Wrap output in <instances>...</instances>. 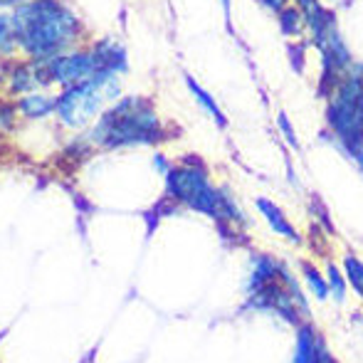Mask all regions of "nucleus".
<instances>
[{"label":"nucleus","mask_w":363,"mask_h":363,"mask_svg":"<svg viewBox=\"0 0 363 363\" xmlns=\"http://www.w3.org/2000/svg\"><path fill=\"white\" fill-rule=\"evenodd\" d=\"M18 43L35 60H57L79 38V18L60 0H28L13 13Z\"/></svg>","instance_id":"obj_1"},{"label":"nucleus","mask_w":363,"mask_h":363,"mask_svg":"<svg viewBox=\"0 0 363 363\" xmlns=\"http://www.w3.org/2000/svg\"><path fill=\"white\" fill-rule=\"evenodd\" d=\"M166 139L153 104L144 96H126L104 111L91 129V141L101 148L156 146Z\"/></svg>","instance_id":"obj_2"},{"label":"nucleus","mask_w":363,"mask_h":363,"mask_svg":"<svg viewBox=\"0 0 363 363\" xmlns=\"http://www.w3.org/2000/svg\"><path fill=\"white\" fill-rule=\"evenodd\" d=\"M326 126L363 171V65H351L329 96Z\"/></svg>","instance_id":"obj_3"},{"label":"nucleus","mask_w":363,"mask_h":363,"mask_svg":"<svg viewBox=\"0 0 363 363\" xmlns=\"http://www.w3.org/2000/svg\"><path fill=\"white\" fill-rule=\"evenodd\" d=\"M119 74L114 72H96L91 79L69 86L55 101V114L60 116L65 126L82 129L86 121H91L101 109V101H109L119 96Z\"/></svg>","instance_id":"obj_4"},{"label":"nucleus","mask_w":363,"mask_h":363,"mask_svg":"<svg viewBox=\"0 0 363 363\" xmlns=\"http://www.w3.org/2000/svg\"><path fill=\"white\" fill-rule=\"evenodd\" d=\"M166 193L173 203L186 206L196 213L218 220L223 208L225 188H216L208 176V168L201 161L183 163L166 173Z\"/></svg>","instance_id":"obj_5"},{"label":"nucleus","mask_w":363,"mask_h":363,"mask_svg":"<svg viewBox=\"0 0 363 363\" xmlns=\"http://www.w3.org/2000/svg\"><path fill=\"white\" fill-rule=\"evenodd\" d=\"M48 69L50 79L62 84L65 89H69V86H77L82 82L91 79L99 72V65H96V57L91 50H82V52H69L57 60H50Z\"/></svg>","instance_id":"obj_6"},{"label":"nucleus","mask_w":363,"mask_h":363,"mask_svg":"<svg viewBox=\"0 0 363 363\" xmlns=\"http://www.w3.org/2000/svg\"><path fill=\"white\" fill-rule=\"evenodd\" d=\"M255 208H257V213L264 218V223L269 225V230H272L274 235H279V238L289 240V242H294V245L301 242L299 230L291 225V220L287 218V213H284L274 201L259 196V198H255Z\"/></svg>","instance_id":"obj_7"},{"label":"nucleus","mask_w":363,"mask_h":363,"mask_svg":"<svg viewBox=\"0 0 363 363\" xmlns=\"http://www.w3.org/2000/svg\"><path fill=\"white\" fill-rule=\"evenodd\" d=\"M96 57V65H99V72H114V74H124L129 69V55H126V48L114 40H101L91 48Z\"/></svg>","instance_id":"obj_8"},{"label":"nucleus","mask_w":363,"mask_h":363,"mask_svg":"<svg viewBox=\"0 0 363 363\" xmlns=\"http://www.w3.org/2000/svg\"><path fill=\"white\" fill-rule=\"evenodd\" d=\"M321 331L316 329L311 321L301 324L296 329L294 336V349H291V361L289 363H316V351H319Z\"/></svg>","instance_id":"obj_9"},{"label":"nucleus","mask_w":363,"mask_h":363,"mask_svg":"<svg viewBox=\"0 0 363 363\" xmlns=\"http://www.w3.org/2000/svg\"><path fill=\"white\" fill-rule=\"evenodd\" d=\"M183 79H186V84H188V91L193 94V99L198 101V106H201L206 114H211L213 116V121L220 126V129H225L228 126V116H225V111L220 109V104L216 101V96L211 94V91L206 89V86H201L196 79H193L191 74H183Z\"/></svg>","instance_id":"obj_10"},{"label":"nucleus","mask_w":363,"mask_h":363,"mask_svg":"<svg viewBox=\"0 0 363 363\" xmlns=\"http://www.w3.org/2000/svg\"><path fill=\"white\" fill-rule=\"evenodd\" d=\"M299 274H301V282H304V287L309 289L316 299H319V301L329 299L331 291H329V282H326V274L321 272V269L316 267L311 259H301V262H299Z\"/></svg>","instance_id":"obj_11"},{"label":"nucleus","mask_w":363,"mask_h":363,"mask_svg":"<svg viewBox=\"0 0 363 363\" xmlns=\"http://www.w3.org/2000/svg\"><path fill=\"white\" fill-rule=\"evenodd\" d=\"M277 18H279V28H282L284 38H299V35L304 33V28H306L304 13H301L294 3L284 5V8L277 13Z\"/></svg>","instance_id":"obj_12"},{"label":"nucleus","mask_w":363,"mask_h":363,"mask_svg":"<svg viewBox=\"0 0 363 363\" xmlns=\"http://www.w3.org/2000/svg\"><path fill=\"white\" fill-rule=\"evenodd\" d=\"M55 101L57 99H48V96H43V94H28L20 99L18 109L23 111L28 119H43V116L55 111Z\"/></svg>","instance_id":"obj_13"},{"label":"nucleus","mask_w":363,"mask_h":363,"mask_svg":"<svg viewBox=\"0 0 363 363\" xmlns=\"http://www.w3.org/2000/svg\"><path fill=\"white\" fill-rule=\"evenodd\" d=\"M326 282H329L331 299L341 304V301L346 299V291H349V282H346L344 269H341L336 262H326Z\"/></svg>","instance_id":"obj_14"},{"label":"nucleus","mask_w":363,"mask_h":363,"mask_svg":"<svg viewBox=\"0 0 363 363\" xmlns=\"http://www.w3.org/2000/svg\"><path fill=\"white\" fill-rule=\"evenodd\" d=\"M18 28H15V18L8 13H0V55H10L18 48Z\"/></svg>","instance_id":"obj_15"},{"label":"nucleus","mask_w":363,"mask_h":363,"mask_svg":"<svg viewBox=\"0 0 363 363\" xmlns=\"http://www.w3.org/2000/svg\"><path fill=\"white\" fill-rule=\"evenodd\" d=\"M344 274H346L349 287L363 299V259L351 252L344 255Z\"/></svg>","instance_id":"obj_16"},{"label":"nucleus","mask_w":363,"mask_h":363,"mask_svg":"<svg viewBox=\"0 0 363 363\" xmlns=\"http://www.w3.org/2000/svg\"><path fill=\"white\" fill-rule=\"evenodd\" d=\"M38 74H35V67H28V65H18L10 74V89L13 91H33L38 86Z\"/></svg>","instance_id":"obj_17"},{"label":"nucleus","mask_w":363,"mask_h":363,"mask_svg":"<svg viewBox=\"0 0 363 363\" xmlns=\"http://www.w3.org/2000/svg\"><path fill=\"white\" fill-rule=\"evenodd\" d=\"M277 126H279V134H282V139L289 144V148H294V151H299V136H296L294 126H291L289 116L284 114V111H279V114H277Z\"/></svg>","instance_id":"obj_18"},{"label":"nucleus","mask_w":363,"mask_h":363,"mask_svg":"<svg viewBox=\"0 0 363 363\" xmlns=\"http://www.w3.org/2000/svg\"><path fill=\"white\" fill-rule=\"evenodd\" d=\"M259 3H262L264 8L272 10V13H279V10H282L284 5H289V0H259Z\"/></svg>","instance_id":"obj_19"},{"label":"nucleus","mask_w":363,"mask_h":363,"mask_svg":"<svg viewBox=\"0 0 363 363\" xmlns=\"http://www.w3.org/2000/svg\"><path fill=\"white\" fill-rule=\"evenodd\" d=\"M156 168H158V173H163V176H166V173L171 171V166H168V161H163L161 156H156Z\"/></svg>","instance_id":"obj_20"},{"label":"nucleus","mask_w":363,"mask_h":363,"mask_svg":"<svg viewBox=\"0 0 363 363\" xmlns=\"http://www.w3.org/2000/svg\"><path fill=\"white\" fill-rule=\"evenodd\" d=\"M223 3V10H225V18L230 20V5H233V0H220Z\"/></svg>","instance_id":"obj_21"},{"label":"nucleus","mask_w":363,"mask_h":363,"mask_svg":"<svg viewBox=\"0 0 363 363\" xmlns=\"http://www.w3.org/2000/svg\"><path fill=\"white\" fill-rule=\"evenodd\" d=\"M20 3V0H0V8H5V5H15Z\"/></svg>","instance_id":"obj_22"}]
</instances>
